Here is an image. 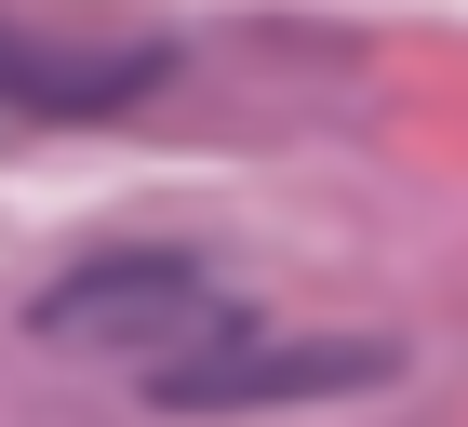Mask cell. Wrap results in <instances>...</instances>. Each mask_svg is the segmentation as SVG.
I'll use <instances>...</instances> for the list:
<instances>
[{
  "mask_svg": "<svg viewBox=\"0 0 468 427\" xmlns=\"http://www.w3.org/2000/svg\"><path fill=\"white\" fill-rule=\"evenodd\" d=\"M161 40H54V27H14L0 14V94L14 107H54V120H108V107L161 94Z\"/></svg>",
  "mask_w": 468,
  "mask_h": 427,
  "instance_id": "3957f363",
  "label": "cell"
},
{
  "mask_svg": "<svg viewBox=\"0 0 468 427\" xmlns=\"http://www.w3.org/2000/svg\"><path fill=\"white\" fill-rule=\"evenodd\" d=\"M375 374H388V348H335V334H308V348H268L254 320H228L215 348L147 360V401H161V414H268V401H335V388H375Z\"/></svg>",
  "mask_w": 468,
  "mask_h": 427,
  "instance_id": "7a4b0ae2",
  "label": "cell"
},
{
  "mask_svg": "<svg viewBox=\"0 0 468 427\" xmlns=\"http://www.w3.org/2000/svg\"><path fill=\"white\" fill-rule=\"evenodd\" d=\"M228 320H254V307H228L187 254H121V267H80V281L40 294V334L54 348H134V360H175V334L215 348Z\"/></svg>",
  "mask_w": 468,
  "mask_h": 427,
  "instance_id": "6da1fadb",
  "label": "cell"
}]
</instances>
